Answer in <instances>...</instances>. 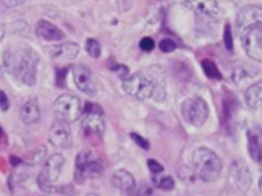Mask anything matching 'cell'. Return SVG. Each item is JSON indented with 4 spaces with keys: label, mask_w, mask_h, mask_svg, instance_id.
Segmentation results:
<instances>
[{
    "label": "cell",
    "mask_w": 262,
    "mask_h": 196,
    "mask_svg": "<svg viewBox=\"0 0 262 196\" xmlns=\"http://www.w3.org/2000/svg\"><path fill=\"white\" fill-rule=\"evenodd\" d=\"M124 91L139 100L154 97L163 101L166 97L164 71L159 66H152L144 71L129 76L123 82Z\"/></svg>",
    "instance_id": "6da1fadb"
},
{
    "label": "cell",
    "mask_w": 262,
    "mask_h": 196,
    "mask_svg": "<svg viewBox=\"0 0 262 196\" xmlns=\"http://www.w3.org/2000/svg\"><path fill=\"white\" fill-rule=\"evenodd\" d=\"M3 63L6 69L24 84L28 86L36 84L39 56L33 49H7L3 54Z\"/></svg>",
    "instance_id": "7a4b0ae2"
},
{
    "label": "cell",
    "mask_w": 262,
    "mask_h": 196,
    "mask_svg": "<svg viewBox=\"0 0 262 196\" xmlns=\"http://www.w3.org/2000/svg\"><path fill=\"white\" fill-rule=\"evenodd\" d=\"M191 164L195 175L205 182L216 181L222 170V162L218 155L206 147H199L192 152Z\"/></svg>",
    "instance_id": "3957f363"
},
{
    "label": "cell",
    "mask_w": 262,
    "mask_h": 196,
    "mask_svg": "<svg viewBox=\"0 0 262 196\" xmlns=\"http://www.w3.org/2000/svg\"><path fill=\"white\" fill-rule=\"evenodd\" d=\"M63 161L64 158L59 153L52 154L46 160L41 173L37 178L38 186L42 191L47 193H52L56 191V187H54L52 183L58 179L63 165Z\"/></svg>",
    "instance_id": "277c9868"
},
{
    "label": "cell",
    "mask_w": 262,
    "mask_h": 196,
    "mask_svg": "<svg viewBox=\"0 0 262 196\" xmlns=\"http://www.w3.org/2000/svg\"><path fill=\"white\" fill-rule=\"evenodd\" d=\"M181 114L188 125L201 127L209 116V107L201 97L188 98L181 105Z\"/></svg>",
    "instance_id": "5b68a950"
},
{
    "label": "cell",
    "mask_w": 262,
    "mask_h": 196,
    "mask_svg": "<svg viewBox=\"0 0 262 196\" xmlns=\"http://www.w3.org/2000/svg\"><path fill=\"white\" fill-rule=\"evenodd\" d=\"M53 108L58 119L66 122L76 121L83 111L80 99L71 94L58 96L53 104Z\"/></svg>",
    "instance_id": "8992f818"
},
{
    "label": "cell",
    "mask_w": 262,
    "mask_h": 196,
    "mask_svg": "<svg viewBox=\"0 0 262 196\" xmlns=\"http://www.w3.org/2000/svg\"><path fill=\"white\" fill-rule=\"evenodd\" d=\"M103 167L100 161L94 158L90 151H82L76 158L75 178L81 183L87 178H95L102 174Z\"/></svg>",
    "instance_id": "52a82bcc"
},
{
    "label": "cell",
    "mask_w": 262,
    "mask_h": 196,
    "mask_svg": "<svg viewBox=\"0 0 262 196\" xmlns=\"http://www.w3.org/2000/svg\"><path fill=\"white\" fill-rule=\"evenodd\" d=\"M246 54L255 61H262V27H255L239 34Z\"/></svg>",
    "instance_id": "ba28073f"
},
{
    "label": "cell",
    "mask_w": 262,
    "mask_h": 196,
    "mask_svg": "<svg viewBox=\"0 0 262 196\" xmlns=\"http://www.w3.org/2000/svg\"><path fill=\"white\" fill-rule=\"evenodd\" d=\"M255 27H262V6H245L237 14L236 31L239 35L244 31Z\"/></svg>",
    "instance_id": "9c48e42d"
},
{
    "label": "cell",
    "mask_w": 262,
    "mask_h": 196,
    "mask_svg": "<svg viewBox=\"0 0 262 196\" xmlns=\"http://www.w3.org/2000/svg\"><path fill=\"white\" fill-rule=\"evenodd\" d=\"M49 142L57 148L67 149L72 147L73 138L68 122L60 119L55 120L48 131Z\"/></svg>",
    "instance_id": "30bf717a"
},
{
    "label": "cell",
    "mask_w": 262,
    "mask_h": 196,
    "mask_svg": "<svg viewBox=\"0 0 262 196\" xmlns=\"http://www.w3.org/2000/svg\"><path fill=\"white\" fill-rule=\"evenodd\" d=\"M73 78L77 88L87 95L95 94V86L92 80L90 68L82 63L75 64L73 67Z\"/></svg>",
    "instance_id": "8fae6325"
},
{
    "label": "cell",
    "mask_w": 262,
    "mask_h": 196,
    "mask_svg": "<svg viewBox=\"0 0 262 196\" xmlns=\"http://www.w3.org/2000/svg\"><path fill=\"white\" fill-rule=\"evenodd\" d=\"M80 47L73 42H66L57 45L50 46L48 48V54L52 59L57 60H72L79 54Z\"/></svg>",
    "instance_id": "7c38bea8"
},
{
    "label": "cell",
    "mask_w": 262,
    "mask_h": 196,
    "mask_svg": "<svg viewBox=\"0 0 262 196\" xmlns=\"http://www.w3.org/2000/svg\"><path fill=\"white\" fill-rule=\"evenodd\" d=\"M248 152L252 159L262 164V132L259 130L248 131Z\"/></svg>",
    "instance_id": "4fadbf2b"
},
{
    "label": "cell",
    "mask_w": 262,
    "mask_h": 196,
    "mask_svg": "<svg viewBox=\"0 0 262 196\" xmlns=\"http://www.w3.org/2000/svg\"><path fill=\"white\" fill-rule=\"evenodd\" d=\"M186 5L190 10L198 14H204L210 17L218 15L217 0H185Z\"/></svg>",
    "instance_id": "5bb4252c"
},
{
    "label": "cell",
    "mask_w": 262,
    "mask_h": 196,
    "mask_svg": "<svg viewBox=\"0 0 262 196\" xmlns=\"http://www.w3.org/2000/svg\"><path fill=\"white\" fill-rule=\"evenodd\" d=\"M36 34L45 41H60L64 38V34L61 30L46 20H40L37 23Z\"/></svg>",
    "instance_id": "9a60e30c"
},
{
    "label": "cell",
    "mask_w": 262,
    "mask_h": 196,
    "mask_svg": "<svg viewBox=\"0 0 262 196\" xmlns=\"http://www.w3.org/2000/svg\"><path fill=\"white\" fill-rule=\"evenodd\" d=\"M111 181L114 187L126 193H131L135 188V180L133 176L125 169L116 170L112 175Z\"/></svg>",
    "instance_id": "2e32d148"
},
{
    "label": "cell",
    "mask_w": 262,
    "mask_h": 196,
    "mask_svg": "<svg viewBox=\"0 0 262 196\" xmlns=\"http://www.w3.org/2000/svg\"><path fill=\"white\" fill-rule=\"evenodd\" d=\"M82 128L85 132L96 134L101 137L105 128L102 114L85 113L82 119Z\"/></svg>",
    "instance_id": "e0dca14e"
},
{
    "label": "cell",
    "mask_w": 262,
    "mask_h": 196,
    "mask_svg": "<svg viewBox=\"0 0 262 196\" xmlns=\"http://www.w3.org/2000/svg\"><path fill=\"white\" fill-rule=\"evenodd\" d=\"M20 118L24 124L31 125L40 119L41 111L36 99L28 100L20 108Z\"/></svg>",
    "instance_id": "ac0fdd59"
},
{
    "label": "cell",
    "mask_w": 262,
    "mask_h": 196,
    "mask_svg": "<svg viewBox=\"0 0 262 196\" xmlns=\"http://www.w3.org/2000/svg\"><path fill=\"white\" fill-rule=\"evenodd\" d=\"M245 100L251 108H258L262 105V81L251 85L246 90Z\"/></svg>",
    "instance_id": "d6986e66"
},
{
    "label": "cell",
    "mask_w": 262,
    "mask_h": 196,
    "mask_svg": "<svg viewBox=\"0 0 262 196\" xmlns=\"http://www.w3.org/2000/svg\"><path fill=\"white\" fill-rule=\"evenodd\" d=\"M202 64V68L204 70V72L206 74V76L209 79H213V80H221V74L217 67V65L210 59H204L201 62Z\"/></svg>",
    "instance_id": "ffe728a7"
},
{
    "label": "cell",
    "mask_w": 262,
    "mask_h": 196,
    "mask_svg": "<svg viewBox=\"0 0 262 196\" xmlns=\"http://www.w3.org/2000/svg\"><path fill=\"white\" fill-rule=\"evenodd\" d=\"M85 50L88 53V55L92 58H98L100 55V52H101L99 43L93 38H89L86 40Z\"/></svg>",
    "instance_id": "44dd1931"
},
{
    "label": "cell",
    "mask_w": 262,
    "mask_h": 196,
    "mask_svg": "<svg viewBox=\"0 0 262 196\" xmlns=\"http://www.w3.org/2000/svg\"><path fill=\"white\" fill-rule=\"evenodd\" d=\"M155 184L161 188L162 190H172L174 188V180L170 176H161V177H154Z\"/></svg>",
    "instance_id": "7402d4cb"
},
{
    "label": "cell",
    "mask_w": 262,
    "mask_h": 196,
    "mask_svg": "<svg viewBox=\"0 0 262 196\" xmlns=\"http://www.w3.org/2000/svg\"><path fill=\"white\" fill-rule=\"evenodd\" d=\"M223 42H224V46L227 49V51L231 53L233 51V39H232V34H231V28L228 23L224 28Z\"/></svg>",
    "instance_id": "603a6c76"
},
{
    "label": "cell",
    "mask_w": 262,
    "mask_h": 196,
    "mask_svg": "<svg viewBox=\"0 0 262 196\" xmlns=\"http://www.w3.org/2000/svg\"><path fill=\"white\" fill-rule=\"evenodd\" d=\"M159 48L162 52L164 53H169V52H172L174 51V49L176 48V44L175 42L170 39V38H165L163 39L162 41H160L159 43Z\"/></svg>",
    "instance_id": "cb8c5ba5"
},
{
    "label": "cell",
    "mask_w": 262,
    "mask_h": 196,
    "mask_svg": "<svg viewBox=\"0 0 262 196\" xmlns=\"http://www.w3.org/2000/svg\"><path fill=\"white\" fill-rule=\"evenodd\" d=\"M132 196H152V189L147 185H140L139 187H135L130 193Z\"/></svg>",
    "instance_id": "d4e9b609"
},
{
    "label": "cell",
    "mask_w": 262,
    "mask_h": 196,
    "mask_svg": "<svg viewBox=\"0 0 262 196\" xmlns=\"http://www.w3.org/2000/svg\"><path fill=\"white\" fill-rule=\"evenodd\" d=\"M45 148L44 147H41L39 149L36 150V152L33 154V155H30L29 158H28V162L30 164H37L40 160H42V158L44 157L45 155Z\"/></svg>",
    "instance_id": "484cf974"
},
{
    "label": "cell",
    "mask_w": 262,
    "mask_h": 196,
    "mask_svg": "<svg viewBox=\"0 0 262 196\" xmlns=\"http://www.w3.org/2000/svg\"><path fill=\"white\" fill-rule=\"evenodd\" d=\"M139 48L143 51L149 52L155 48V41L149 37H144L139 41Z\"/></svg>",
    "instance_id": "4316f807"
},
{
    "label": "cell",
    "mask_w": 262,
    "mask_h": 196,
    "mask_svg": "<svg viewBox=\"0 0 262 196\" xmlns=\"http://www.w3.org/2000/svg\"><path fill=\"white\" fill-rule=\"evenodd\" d=\"M130 137H131V139H132L140 148L145 149V150L149 149V143H148V141H147L146 139H144L143 137H141L140 135H138V134H136V133H131V134H130Z\"/></svg>",
    "instance_id": "83f0119b"
},
{
    "label": "cell",
    "mask_w": 262,
    "mask_h": 196,
    "mask_svg": "<svg viewBox=\"0 0 262 196\" xmlns=\"http://www.w3.org/2000/svg\"><path fill=\"white\" fill-rule=\"evenodd\" d=\"M84 113H98V114H102L103 110H102V108L98 104L93 103V102H87L85 104V107H84Z\"/></svg>",
    "instance_id": "f1b7e54d"
},
{
    "label": "cell",
    "mask_w": 262,
    "mask_h": 196,
    "mask_svg": "<svg viewBox=\"0 0 262 196\" xmlns=\"http://www.w3.org/2000/svg\"><path fill=\"white\" fill-rule=\"evenodd\" d=\"M147 166L148 168L155 174V175H160L163 173L164 167L155 159H148L147 160Z\"/></svg>",
    "instance_id": "f546056e"
},
{
    "label": "cell",
    "mask_w": 262,
    "mask_h": 196,
    "mask_svg": "<svg viewBox=\"0 0 262 196\" xmlns=\"http://www.w3.org/2000/svg\"><path fill=\"white\" fill-rule=\"evenodd\" d=\"M113 70H115L119 77L123 80H126L128 77H129V69L124 65V64H117Z\"/></svg>",
    "instance_id": "4dcf8cb0"
},
{
    "label": "cell",
    "mask_w": 262,
    "mask_h": 196,
    "mask_svg": "<svg viewBox=\"0 0 262 196\" xmlns=\"http://www.w3.org/2000/svg\"><path fill=\"white\" fill-rule=\"evenodd\" d=\"M66 77H67V69H58L56 72V85L60 88L64 87L66 85Z\"/></svg>",
    "instance_id": "1f68e13d"
},
{
    "label": "cell",
    "mask_w": 262,
    "mask_h": 196,
    "mask_svg": "<svg viewBox=\"0 0 262 196\" xmlns=\"http://www.w3.org/2000/svg\"><path fill=\"white\" fill-rule=\"evenodd\" d=\"M10 105L9 99L3 90H0V109L3 111L8 110Z\"/></svg>",
    "instance_id": "d6a6232c"
},
{
    "label": "cell",
    "mask_w": 262,
    "mask_h": 196,
    "mask_svg": "<svg viewBox=\"0 0 262 196\" xmlns=\"http://www.w3.org/2000/svg\"><path fill=\"white\" fill-rule=\"evenodd\" d=\"M4 34H5V26L2 22H0V41L4 37Z\"/></svg>",
    "instance_id": "836d02e7"
},
{
    "label": "cell",
    "mask_w": 262,
    "mask_h": 196,
    "mask_svg": "<svg viewBox=\"0 0 262 196\" xmlns=\"http://www.w3.org/2000/svg\"><path fill=\"white\" fill-rule=\"evenodd\" d=\"M259 189H260V191L262 192V177H261L260 180H259Z\"/></svg>",
    "instance_id": "e575fe53"
},
{
    "label": "cell",
    "mask_w": 262,
    "mask_h": 196,
    "mask_svg": "<svg viewBox=\"0 0 262 196\" xmlns=\"http://www.w3.org/2000/svg\"><path fill=\"white\" fill-rule=\"evenodd\" d=\"M86 196H98L97 194H94V193H90V194H87Z\"/></svg>",
    "instance_id": "d590c367"
},
{
    "label": "cell",
    "mask_w": 262,
    "mask_h": 196,
    "mask_svg": "<svg viewBox=\"0 0 262 196\" xmlns=\"http://www.w3.org/2000/svg\"><path fill=\"white\" fill-rule=\"evenodd\" d=\"M2 76V68H1V66H0V77Z\"/></svg>",
    "instance_id": "8d00e7d4"
},
{
    "label": "cell",
    "mask_w": 262,
    "mask_h": 196,
    "mask_svg": "<svg viewBox=\"0 0 262 196\" xmlns=\"http://www.w3.org/2000/svg\"><path fill=\"white\" fill-rule=\"evenodd\" d=\"M2 135V129H1V127H0V136Z\"/></svg>",
    "instance_id": "74e56055"
}]
</instances>
